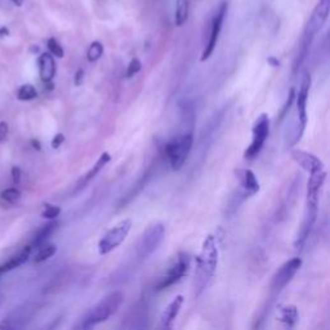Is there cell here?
Listing matches in <instances>:
<instances>
[{"label": "cell", "instance_id": "1", "mask_svg": "<svg viewBox=\"0 0 330 330\" xmlns=\"http://www.w3.org/2000/svg\"><path fill=\"white\" fill-rule=\"evenodd\" d=\"M218 265V248L216 243V237L213 235L205 237L201 245L200 254L196 258V267H198V284L199 290H203L208 280L214 275Z\"/></svg>", "mask_w": 330, "mask_h": 330}, {"label": "cell", "instance_id": "2", "mask_svg": "<svg viewBox=\"0 0 330 330\" xmlns=\"http://www.w3.org/2000/svg\"><path fill=\"white\" fill-rule=\"evenodd\" d=\"M124 298H125V295L121 291H112L109 295H106L104 299H101L100 303L96 304L85 315L79 328L80 329H91V328L96 327L97 324L106 321L111 315H113L119 310V307L124 302Z\"/></svg>", "mask_w": 330, "mask_h": 330}, {"label": "cell", "instance_id": "3", "mask_svg": "<svg viewBox=\"0 0 330 330\" xmlns=\"http://www.w3.org/2000/svg\"><path fill=\"white\" fill-rule=\"evenodd\" d=\"M192 143H194L192 132H186L181 136L173 138L166 145V154H168L172 169L179 170L183 166L185 162L187 160L188 154L192 149Z\"/></svg>", "mask_w": 330, "mask_h": 330}, {"label": "cell", "instance_id": "4", "mask_svg": "<svg viewBox=\"0 0 330 330\" xmlns=\"http://www.w3.org/2000/svg\"><path fill=\"white\" fill-rule=\"evenodd\" d=\"M130 228H132V220H124L119 222L116 226H113L111 230L107 231L98 243V252L101 256L109 254L113 249H116L120 244L124 243Z\"/></svg>", "mask_w": 330, "mask_h": 330}, {"label": "cell", "instance_id": "5", "mask_svg": "<svg viewBox=\"0 0 330 330\" xmlns=\"http://www.w3.org/2000/svg\"><path fill=\"white\" fill-rule=\"evenodd\" d=\"M165 228L163 224L156 223L150 226L147 230L143 232L142 237L139 239L138 245H137V254L141 259H146L150 257L152 253L158 249V246L162 243L164 237Z\"/></svg>", "mask_w": 330, "mask_h": 330}, {"label": "cell", "instance_id": "6", "mask_svg": "<svg viewBox=\"0 0 330 330\" xmlns=\"http://www.w3.org/2000/svg\"><path fill=\"white\" fill-rule=\"evenodd\" d=\"M252 133V143H250V146L246 149L245 154H244L245 159H250V160L257 158L259 152L262 151L263 145H265L266 139L269 137L270 119L266 113H262V115L256 120V123L253 125Z\"/></svg>", "mask_w": 330, "mask_h": 330}, {"label": "cell", "instance_id": "7", "mask_svg": "<svg viewBox=\"0 0 330 330\" xmlns=\"http://www.w3.org/2000/svg\"><path fill=\"white\" fill-rule=\"evenodd\" d=\"M330 10V0H320L315 8L314 13L308 21L306 30H304V43L303 46L310 47L311 40L319 33V30L324 26L325 21L328 20Z\"/></svg>", "mask_w": 330, "mask_h": 330}, {"label": "cell", "instance_id": "8", "mask_svg": "<svg viewBox=\"0 0 330 330\" xmlns=\"http://www.w3.org/2000/svg\"><path fill=\"white\" fill-rule=\"evenodd\" d=\"M317 204H319V200H307V203H306V212H304L303 220H302V224L299 227V231H298V235L294 241V246L297 249L302 248L306 243L307 237L310 236L311 230H312V227L316 222Z\"/></svg>", "mask_w": 330, "mask_h": 330}, {"label": "cell", "instance_id": "9", "mask_svg": "<svg viewBox=\"0 0 330 330\" xmlns=\"http://www.w3.org/2000/svg\"><path fill=\"white\" fill-rule=\"evenodd\" d=\"M302 266V259L295 257V258L290 259L288 262L282 265L278 271L276 272L272 280L271 288L274 291H280L284 289L289 282L291 281V278L294 277V275L298 272V270L301 269Z\"/></svg>", "mask_w": 330, "mask_h": 330}, {"label": "cell", "instance_id": "10", "mask_svg": "<svg viewBox=\"0 0 330 330\" xmlns=\"http://www.w3.org/2000/svg\"><path fill=\"white\" fill-rule=\"evenodd\" d=\"M188 266H190V258H188L187 254H183L181 253L175 261L174 265L169 269V271L166 272V275L160 280V282L158 284L156 289L158 290H163V289H166L168 286L173 285L174 282L179 281L183 276L186 275V272L188 270Z\"/></svg>", "mask_w": 330, "mask_h": 330}, {"label": "cell", "instance_id": "11", "mask_svg": "<svg viewBox=\"0 0 330 330\" xmlns=\"http://www.w3.org/2000/svg\"><path fill=\"white\" fill-rule=\"evenodd\" d=\"M226 10H227V4L223 3L222 4V7L220 8V10H218V13L216 14V17H214L213 25H212L211 36H209V40H208L204 52H203V55H201V61H205V59L209 58V57L212 55V53H213L216 46H217L218 36H220V29H222V23H223V18H224V14H226Z\"/></svg>", "mask_w": 330, "mask_h": 330}, {"label": "cell", "instance_id": "12", "mask_svg": "<svg viewBox=\"0 0 330 330\" xmlns=\"http://www.w3.org/2000/svg\"><path fill=\"white\" fill-rule=\"evenodd\" d=\"M310 85H311V76L310 74L303 75L302 79L301 88L298 92L297 97V119L299 120V123L306 128L307 124V98H308V92H310Z\"/></svg>", "mask_w": 330, "mask_h": 330}, {"label": "cell", "instance_id": "13", "mask_svg": "<svg viewBox=\"0 0 330 330\" xmlns=\"http://www.w3.org/2000/svg\"><path fill=\"white\" fill-rule=\"evenodd\" d=\"M291 158L302 169H304L308 173H314L316 170L324 169V164L320 159L310 154V152L303 151V150H293Z\"/></svg>", "mask_w": 330, "mask_h": 330}, {"label": "cell", "instance_id": "14", "mask_svg": "<svg viewBox=\"0 0 330 330\" xmlns=\"http://www.w3.org/2000/svg\"><path fill=\"white\" fill-rule=\"evenodd\" d=\"M182 304H183V297H182V295H177V297L166 306V308L163 311L162 327L164 328V329H170V328H172L173 321L175 320V317L178 316Z\"/></svg>", "mask_w": 330, "mask_h": 330}, {"label": "cell", "instance_id": "15", "mask_svg": "<svg viewBox=\"0 0 330 330\" xmlns=\"http://www.w3.org/2000/svg\"><path fill=\"white\" fill-rule=\"evenodd\" d=\"M39 75L44 83H51L55 75V62L51 53H43L39 57Z\"/></svg>", "mask_w": 330, "mask_h": 330}, {"label": "cell", "instance_id": "16", "mask_svg": "<svg viewBox=\"0 0 330 330\" xmlns=\"http://www.w3.org/2000/svg\"><path fill=\"white\" fill-rule=\"evenodd\" d=\"M31 250H33L31 245L26 246V248H23V249L21 250L18 254H17V256L12 257V258H10L8 262H5L4 265L0 266V275H3V274H5V272L12 271V270H14V269H17V267L22 266L23 263H26L27 261H29V258H30Z\"/></svg>", "mask_w": 330, "mask_h": 330}, {"label": "cell", "instance_id": "17", "mask_svg": "<svg viewBox=\"0 0 330 330\" xmlns=\"http://www.w3.org/2000/svg\"><path fill=\"white\" fill-rule=\"evenodd\" d=\"M240 179H241V185H243L248 196L257 194L259 191V183L257 181V177L250 169L243 170L241 175H240Z\"/></svg>", "mask_w": 330, "mask_h": 330}, {"label": "cell", "instance_id": "18", "mask_svg": "<svg viewBox=\"0 0 330 330\" xmlns=\"http://www.w3.org/2000/svg\"><path fill=\"white\" fill-rule=\"evenodd\" d=\"M278 320L288 327H294L298 320V311L294 306H281L277 310Z\"/></svg>", "mask_w": 330, "mask_h": 330}, {"label": "cell", "instance_id": "19", "mask_svg": "<svg viewBox=\"0 0 330 330\" xmlns=\"http://www.w3.org/2000/svg\"><path fill=\"white\" fill-rule=\"evenodd\" d=\"M57 226H58L57 222H51V223H48L44 227H42L39 232L36 233L35 239H34L33 244H31V248H40L42 245H44L47 240L49 239V236L55 232V228H57Z\"/></svg>", "mask_w": 330, "mask_h": 330}, {"label": "cell", "instance_id": "20", "mask_svg": "<svg viewBox=\"0 0 330 330\" xmlns=\"http://www.w3.org/2000/svg\"><path fill=\"white\" fill-rule=\"evenodd\" d=\"M188 17V1L187 0H178L177 9H175V25L182 26L187 21Z\"/></svg>", "mask_w": 330, "mask_h": 330}, {"label": "cell", "instance_id": "21", "mask_svg": "<svg viewBox=\"0 0 330 330\" xmlns=\"http://www.w3.org/2000/svg\"><path fill=\"white\" fill-rule=\"evenodd\" d=\"M55 253H57V246L55 244H48V245H42L39 248V252L35 256V259H34V262L35 263H42L47 259L52 258L55 256Z\"/></svg>", "mask_w": 330, "mask_h": 330}, {"label": "cell", "instance_id": "22", "mask_svg": "<svg viewBox=\"0 0 330 330\" xmlns=\"http://www.w3.org/2000/svg\"><path fill=\"white\" fill-rule=\"evenodd\" d=\"M110 159H111V156L109 155V152H104V154H102V155L100 156V159H98V160H97L96 165H94L93 168H92L91 170L88 172V174L85 175L84 182H88V181H89V179L94 178V177H96V175H97L98 173H100L101 169L104 168L105 165H106L107 163L110 162Z\"/></svg>", "mask_w": 330, "mask_h": 330}, {"label": "cell", "instance_id": "23", "mask_svg": "<svg viewBox=\"0 0 330 330\" xmlns=\"http://www.w3.org/2000/svg\"><path fill=\"white\" fill-rule=\"evenodd\" d=\"M36 96H38V92H36L35 87L31 84L22 85L17 92V98L20 101H31L36 98Z\"/></svg>", "mask_w": 330, "mask_h": 330}, {"label": "cell", "instance_id": "24", "mask_svg": "<svg viewBox=\"0 0 330 330\" xmlns=\"http://www.w3.org/2000/svg\"><path fill=\"white\" fill-rule=\"evenodd\" d=\"M104 53V47L100 42H94L92 43L91 47L88 48L87 57L89 62H96L101 58V55Z\"/></svg>", "mask_w": 330, "mask_h": 330}, {"label": "cell", "instance_id": "25", "mask_svg": "<svg viewBox=\"0 0 330 330\" xmlns=\"http://www.w3.org/2000/svg\"><path fill=\"white\" fill-rule=\"evenodd\" d=\"M0 196H1L3 200H5L7 203H9V204H14V203H17V201L21 199V192L18 188L10 187V188H7V190H4V191H1Z\"/></svg>", "mask_w": 330, "mask_h": 330}, {"label": "cell", "instance_id": "26", "mask_svg": "<svg viewBox=\"0 0 330 330\" xmlns=\"http://www.w3.org/2000/svg\"><path fill=\"white\" fill-rule=\"evenodd\" d=\"M47 46H48V49H49V52H51V55H55V57H57V58H62V57L65 55L63 48H62V47L59 46V43L55 39H53V38L52 39L48 40Z\"/></svg>", "mask_w": 330, "mask_h": 330}, {"label": "cell", "instance_id": "27", "mask_svg": "<svg viewBox=\"0 0 330 330\" xmlns=\"http://www.w3.org/2000/svg\"><path fill=\"white\" fill-rule=\"evenodd\" d=\"M59 213H61V208L57 207V205L47 204L46 207H44V211H43L42 216L44 218H48V220H53V218L58 217Z\"/></svg>", "mask_w": 330, "mask_h": 330}, {"label": "cell", "instance_id": "28", "mask_svg": "<svg viewBox=\"0 0 330 330\" xmlns=\"http://www.w3.org/2000/svg\"><path fill=\"white\" fill-rule=\"evenodd\" d=\"M141 67H142V65H141V62H139L138 58H133L132 61H130L129 66H128V68H126V74L125 76L128 79L133 78L134 75L138 74L139 70H141Z\"/></svg>", "mask_w": 330, "mask_h": 330}, {"label": "cell", "instance_id": "29", "mask_svg": "<svg viewBox=\"0 0 330 330\" xmlns=\"http://www.w3.org/2000/svg\"><path fill=\"white\" fill-rule=\"evenodd\" d=\"M8 132H9V126L5 121H0V143L5 141L8 136Z\"/></svg>", "mask_w": 330, "mask_h": 330}, {"label": "cell", "instance_id": "30", "mask_svg": "<svg viewBox=\"0 0 330 330\" xmlns=\"http://www.w3.org/2000/svg\"><path fill=\"white\" fill-rule=\"evenodd\" d=\"M21 169L18 166H13L12 168V179H13L14 185H18L21 182Z\"/></svg>", "mask_w": 330, "mask_h": 330}, {"label": "cell", "instance_id": "31", "mask_svg": "<svg viewBox=\"0 0 330 330\" xmlns=\"http://www.w3.org/2000/svg\"><path fill=\"white\" fill-rule=\"evenodd\" d=\"M63 141H65V137H63V134H62V133L55 134V138L52 139V147H53V149H58L59 146L63 143Z\"/></svg>", "mask_w": 330, "mask_h": 330}, {"label": "cell", "instance_id": "32", "mask_svg": "<svg viewBox=\"0 0 330 330\" xmlns=\"http://www.w3.org/2000/svg\"><path fill=\"white\" fill-rule=\"evenodd\" d=\"M83 76H84V71L80 68V70H78L76 75H75V84L80 85L81 81H83Z\"/></svg>", "mask_w": 330, "mask_h": 330}, {"label": "cell", "instance_id": "33", "mask_svg": "<svg viewBox=\"0 0 330 330\" xmlns=\"http://www.w3.org/2000/svg\"><path fill=\"white\" fill-rule=\"evenodd\" d=\"M9 35V29L7 26H1L0 27V38H4V36Z\"/></svg>", "mask_w": 330, "mask_h": 330}, {"label": "cell", "instance_id": "34", "mask_svg": "<svg viewBox=\"0 0 330 330\" xmlns=\"http://www.w3.org/2000/svg\"><path fill=\"white\" fill-rule=\"evenodd\" d=\"M31 143H33V147L35 150H38V151H39L40 149H42V146H40V142L39 141H36V139H33V141H31Z\"/></svg>", "mask_w": 330, "mask_h": 330}, {"label": "cell", "instance_id": "35", "mask_svg": "<svg viewBox=\"0 0 330 330\" xmlns=\"http://www.w3.org/2000/svg\"><path fill=\"white\" fill-rule=\"evenodd\" d=\"M10 324L5 323V321H3V323H0V329H10Z\"/></svg>", "mask_w": 330, "mask_h": 330}, {"label": "cell", "instance_id": "36", "mask_svg": "<svg viewBox=\"0 0 330 330\" xmlns=\"http://www.w3.org/2000/svg\"><path fill=\"white\" fill-rule=\"evenodd\" d=\"M10 1H12V3H13L14 5H17V7H21V5H22L23 1H25V0H10Z\"/></svg>", "mask_w": 330, "mask_h": 330}, {"label": "cell", "instance_id": "37", "mask_svg": "<svg viewBox=\"0 0 330 330\" xmlns=\"http://www.w3.org/2000/svg\"><path fill=\"white\" fill-rule=\"evenodd\" d=\"M269 62H270V63H271V65H274V66H278V62L276 61V59L274 58V57H270V58H269Z\"/></svg>", "mask_w": 330, "mask_h": 330}, {"label": "cell", "instance_id": "38", "mask_svg": "<svg viewBox=\"0 0 330 330\" xmlns=\"http://www.w3.org/2000/svg\"><path fill=\"white\" fill-rule=\"evenodd\" d=\"M31 51H33V53H36V52H38V51H39V48H38V46H33Z\"/></svg>", "mask_w": 330, "mask_h": 330}]
</instances>
